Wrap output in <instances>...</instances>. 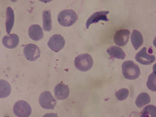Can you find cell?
Returning <instances> with one entry per match:
<instances>
[{
	"mask_svg": "<svg viewBox=\"0 0 156 117\" xmlns=\"http://www.w3.org/2000/svg\"><path fill=\"white\" fill-rule=\"evenodd\" d=\"M23 55H24L25 58H27V60L34 62L40 57L41 51H40V48L36 44H28L24 46Z\"/></svg>",
	"mask_w": 156,
	"mask_h": 117,
	"instance_id": "obj_6",
	"label": "cell"
},
{
	"mask_svg": "<svg viewBox=\"0 0 156 117\" xmlns=\"http://www.w3.org/2000/svg\"><path fill=\"white\" fill-rule=\"evenodd\" d=\"M14 11L11 7H7L5 10V30L7 34H10L11 30L14 25Z\"/></svg>",
	"mask_w": 156,
	"mask_h": 117,
	"instance_id": "obj_14",
	"label": "cell"
},
{
	"mask_svg": "<svg viewBox=\"0 0 156 117\" xmlns=\"http://www.w3.org/2000/svg\"><path fill=\"white\" fill-rule=\"evenodd\" d=\"M122 71L123 76L127 80H136L140 75L139 66L131 60L126 61L122 64Z\"/></svg>",
	"mask_w": 156,
	"mask_h": 117,
	"instance_id": "obj_1",
	"label": "cell"
},
{
	"mask_svg": "<svg viewBox=\"0 0 156 117\" xmlns=\"http://www.w3.org/2000/svg\"><path fill=\"white\" fill-rule=\"evenodd\" d=\"M130 40H131V43L135 50L138 49L142 44H143V43H144V38H143V36H142L141 33L139 30H133Z\"/></svg>",
	"mask_w": 156,
	"mask_h": 117,
	"instance_id": "obj_15",
	"label": "cell"
},
{
	"mask_svg": "<svg viewBox=\"0 0 156 117\" xmlns=\"http://www.w3.org/2000/svg\"><path fill=\"white\" fill-rule=\"evenodd\" d=\"M39 104L44 109H53L56 105V100L48 90H45L39 96Z\"/></svg>",
	"mask_w": 156,
	"mask_h": 117,
	"instance_id": "obj_4",
	"label": "cell"
},
{
	"mask_svg": "<svg viewBox=\"0 0 156 117\" xmlns=\"http://www.w3.org/2000/svg\"><path fill=\"white\" fill-rule=\"evenodd\" d=\"M156 76L155 72H153L150 76H148L147 81V87H148L149 90L152 91H156Z\"/></svg>",
	"mask_w": 156,
	"mask_h": 117,
	"instance_id": "obj_21",
	"label": "cell"
},
{
	"mask_svg": "<svg viewBox=\"0 0 156 117\" xmlns=\"http://www.w3.org/2000/svg\"><path fill=\"white\" fill-rule=\"evenodd\" d=\"M107 53L112 58H118V59H123L126 57V53L119 46H110L107 49Z\"/></svg>",
	"mask_w": 156,
	"mask_h": 117,
	"instance_id": "obj_16",
	"label": "cell"
},
{
	"mask_svg": "<svg viewBox=\"0 0 156 117\" xmlns=\"http://www.w3.org/2000/svg\"><path fill=\"white\" fill-rule=\"evenodd\" d=\"M11 93V86L6 80H0V98H5Z\"/></svg>",
	"mask_w": 156,
	"mask_h": 117,
	"instance_id": "obj_19",
	"label": "cell"
},
{
	"mask_svg": "<svg viewBox=\"0 0 156 117\" xmlns=\"http://www.w3.org/2000/svg\"><path fill=\"white\" fill-rule=\"evenodd\" d=\"M130 32L127 29H120L115 32L114 35V42L117 46H124L128 43Z\"/></svg>",
	"mask_w": 156,
	"mask_h": 117,
	"instance_id": "obj_9",
	"label": "cell"
},
{
	"mask_svg": "<svg viewBox=\"0 0 156 117\" xmlns=\"http://www.w3.org/2000/svg\"><path fill=\"white\" fill-rule=\"evenodd\" d=\"M42 20H43V29L45 31H50L52 27L51 24V12L50 10L43 11L42 12Z\"/></svg>",
	"mask_w": 156,
	"mask_h": 117,
	"instance_id": "obj_17",
	"label": "cell"
},
{
	"mask_svg": "<svg viewBox=\"0 0 156 117\" xmlns=\"http://www.w3.org/2000/svg\"><path fill=\"white\" fill-rule=\"evenodd\" d=\"M54 93L56 99L65 100L67 99L69 95V89L65 83H58L54 88Z\"/></svg>",
	"mask_w": 156,
	"mask_h": 117,
	"instance_id": "obj_11",
	"label": "cell"
},
{
	"mask_svg": "<svg viewBox=\"0 0 156 117\" xmlns=\"http://www.w3.org/2000/svg\"><path fill=\"white\" fill-rule=\"evenodd\" d=\"M77 20V14L72 9L62 10L58 15V22L62 27H70L76 23Z\"/></svg>",
	"mask_w": 156,
	"mask_h": 117,
	"instance_id": "obj_2",
	"label": "cell"
},
{
	"mask_svg": "<svg viewBox=\"0 0 156 117\" xmlns=\"http://www.w3.org/2000/svg\"><path fill=\"white\" fill-rule=\"evenodd\" d=\"M115 95L119 101H123V100L126 99L129 96V90L127 88H122L117 90Z\"/></svg>",
	"mask_w": 156,
	"mask_h": 117,
	"instance_id": "obj_22",
	"label": "cell"
},
{
	"mask_svg": "<svg viewBox=\"0 0 156 117\" xmlns=\"http://www.w3.org/2000/svg\"><path fill=\"white\" fill-rule=\"evenodd\" d=\"M48 46L53 51L58 52L65 46V39L61 34H54L49 38Z\"/></svg>",
	"mask_w": 156,
	"mask_h": 117,
	"instance_id": "obj_7",
	"label": "cell"
},
{
	"mask_svg": "<svg viewBox=\"0 0 156 117\" xmlns=\"http://www.w3.org/2000/svg\"><path fill=\"white\" fill-rule=\"evenodd\" d=\"M109 13V11H99L93 13L86 23V28H89L90 24L96 23L99 21H108V19L107 18V15Z\"/></svg>",
	"mask_w": 156,
	"mask_h": 117,
	"instance_id": "obj_10",
	"label": "cell"
},
{
	"mask_svg": "<svg viewBox=\"0 0 156 117\" xmlns=\"http://www.w3.org/2000/svg\"><path fill=\"white\" fill-rule=\"evenodd\" d=\"M28 34L30 39L36 41H40L44 36L42 28L38 24L31 25L28 29Z\"/></svg>",
	"mask_w": 156,
	"mask_h": 117,
	"instance_id": "obj_13",
	"label": "cell"
},
{
	"mask_svg": "<svg viewBox=\"0 0 156 117\" xmlns=\"http://www.w3.org/2000/svg\"><path fill=\"white\" fill-rule=\"evenodd\" d=\"M140 115L142 117H155L156 107L152 105H147L144 109L142 110Z\"/></svg>",
	"mask_w": 156,
	"mask_h": 117,
	"instance_id": "obj_20",
	"label": "cell"
},
{
	"mask_svg": "<svg viewBox=\"0 0 156 117\" xmlns=\"http://www.w3.org/2000/svg\"><path fill=\"white\" fill-rule=\"evenodd\" d=\"M75 67L78 70L82 72H86L91 69L93 66V58L91 55L88 53H84L79 55L76 57L74 60Z\"/></svg>",
	"mask_w": 156,
	"mask_h": 117,
	"instance_id": "obj_3",
	"label": "cell"
},
{
	"mask_svg": "<svg viewBox=\"0 0 156 117\" xmlns=\"http://www.w3.org/2000/svg\"><path fill=\"white\" fill-rule=\"evenodd\" d=\"M136 60L139 62V63L147 66V65H150V64L153 63L155 61V57L154 55L148 54L147 52V48H142L139 52H137L135 56Z\"/></svg>",
	"mask_w": 156,
	"mask_h": 117,
	"instance_id": "obj_8",
	"label": "cell"
},
{
	"mask_svg": "<svg viewBox=\"0 0 156 117\" xmlns=\"http://www.w3.org/2000/svg\"><path fill=\"white\" fill-rule=\"evenodd\" d=\"M20 42V38L17 34H7L2 37V44L5 48L12 49L15 48Z\"/></svg>",
	"mask_w": 156,
	"mask_h": 117,
	"instance_id": "obj_12",
	"label": "cell"
},
{
	"mask_svg": "<svg viewBox=\"0 0 156 117\" xmlns=\"http://www.w3.org/2000/svg\"><path fill=\"white\" fill-rule=\"evenodd\" d=\"M13 112L18 117H28L31 114V107L27 101L20 100L13 105Z\"/></svg>",
	"mask_w": 156,
	"mask_h": 117,
	"instance_id": "obj_5",
	"label": "cell"
},
{
	"mask_svg": "<svg viewBox=\"0 0 156 117\" xmlns=\"http://www.w3.org/2000/svg\"><path fill=\"white\" fill-rule=\"evenodd\" d=\"M150 102H151V97L147 93H140L135 101L136 107L140 108L144 105H147Z\"/></svg>",
	"mask_w": 156,
	"mask_h": 117,
	"instance_id": "obj_18",
	"label": "cell"
}]
</instances>
